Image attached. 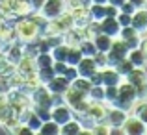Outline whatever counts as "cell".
I'll use <instances>...</instances> for the list:
<instances>
[{
	"label": "cell",
	"instance_id": "obj_1",
	"mask_svg": "<svg viewBox=\"0 0 147 135\" xmlns=\"http://www.w3.org/2000/svg\"><path fill=\"white\" fill-rule=\"evenodd\" d=\"M41 32H43V28L36 21H32L30 15L28 17H19L13 22V33L19 43H32V41L41 37Z\"/></svg>",
	"mask_w": 147,
	"mask_h": 135
},
{
	"label": "cell",
	"instance_id": "obj_2",
	"mask_svg": "<svg viewBox=\"0 0 147 135\" xmlns=\"http://www.w3.org/2000/svg\"><path fill=\"white\" fill-rule=\"evenodd\" d=\"M136 100H138L136 87L123 78L121 82H119V85H117V98H115V102L110 104V106L121 107V109H125V111H129V113H130V109H132V106H134Z\"/></svg>",
	"mask_w": 147,
	"mask_h": 135
},
{
	"label": "cell",
	"instance_id": "obj_3",
	"mask_svg": "<svg viewBox=\"0 0 147 135\" xmlns=\"http://www.w3.org/2000/svg\"><path fill=\"white\" fill-rule=\"evenodd\" d=\"M65 9H67L65 0H45V4L41 6V9H39V13L43 15L47 21H50V19L60 17Z\"/></svg>",
	"mask_w": 147,
	"mask_h": 135
},
{
	"label": "cell",
	"instance_id": "obj_4",
	"mask_svg": "<svg viewBox=\"0 0 147 135\" xmlns=\"http://www.w3.org/2000/svg\"><path fill=\"white\" fill-rule=\"evenodd\" d=\"M123 133L125 135H145L147 133V128H145V122L140 120V118L136 117V115L129 113V117L125 118V122H123Z\"/></svg>",
	"mask_w": 147,
	"mask_h": 135
},
{
	"label": "cell",
	"instance_id": "obj_5",
	"mask_svg": "<svg viewBox=\"0 0 147 135\" xmlns=\"http://www.w3.org/2000/svg\"><path fill=\"white\" fill-rule=\"evenodd\" d=\"M50 98H52V92L47 89V85H39L30 92V100H32L34 107H52Z\"/></svg>",
	"mask_w": 147,
	"mask_h": 135
},
{
	"label": "cell",
	"instance_id": "obj_6",
	"mask_svg": "<svg viewBox=\"0 0 147 135\" xmlns=\"http://www.w3.org/2000/svg\"><path fill=\"white\" fill-rule=\"evenodd\" d=\"M75 117V113H73V109H71V106L69 104H58V106H54V107H50V118H52L56 124H60V126H63L65 122H69L71 118Z\"/></svg>",
	"mask_w": 147,
	"mask_h": 135
},
{
	"label": "cell",
	"instance_id": "obj_7",
	"mask_svg": "<svg viewBox=\"0 0 147 135\" xmlns=\"http://www.w3.org/2000/svg\"><path fill=\"white\" fill-rule=\"evenodd\" d=\"M119 39L125 41V45L129 48H138L142 43V33L136 28H132V26H123L119 30Z\"/></svg>",
	"mask_w": 147,
	"mask_h": 135
},
{
	"label": "cell",
	"instance_id": "obj_8",
	"mask_svg": "<svg viewBox=\"0 0 147 135\" xmlns=\"http://www.w3.org/2000/svg\"><path fill=\"white\" fill-rule=\"evenodd\" d=\"M99 76H100V83H102L104 87H110V85H119V82L123 80V76L119 74V72L115 70V68L112 67V65L99 68Z\"/></svg>",
	"mask_w": 147,
	"mask_h": 135
},
{
	"label": "cell",
	"instance_id": "obj_9",
	"mask_svg": "<svg viewBox=\"0 0 147 135\" xmlns=\"http://www.w3.org/2000/svg\"><path fill=\"white\" fill-rule=\"evenodd\" d=\"M129 46L125 45V41L119 39V37H115L114 41H112V46L110 50H108V57H110V65L115 63L117 59H123V57H127V54H129Z\"/></svg>",
	"mask_w": 147,
	"mask_h": 135
},
{
	"label": "cell",
	"instance_id": "obj_10",
	"mask_svg": "<svg viewBox=\"0 0 147 135\" xmlns=\"http://www.w3.org/2000/svg\"><path fill=\"white\" fill-rule=\"evenodd\" d=\"M119 30H121V26H119L115 17H104L99 21V32L100 33H106V35L115 39V37H119Z\"/></svg>",
	"mask_w": 147,
	"mask_h": 135
},
{
	"label": "cell",
	"instance_id": "obj_11",
	"mask_svg": "<svg viewBox=\"0 0 147 135\" xmlns=\"http://www.w3.org/2000/svg\"><path fill=\"white\" fill-rule=\"evenodd\" d=\"M127 117H129V111L121 109V107H115V106H110V107H108L106 117H104V120H106L110 126H117V128H121Z\"/></svg>",
	"mask_w": 147,
	"mask_h": 135
},
{
	"label": "cell",
	"instance_id": "obj_12",
	"mask_svg": "<svg viewBox=\"0 0 147 135\" xmlns=\"http://www.w3.org/2000/svg\"><path fill=\"white\" fill-rule=\"evenodd\" d=\"M108 107H110V106H108L106 102H93V100H91L90 106H88L86 115H88L90 118H93L95 122H99V120H102V118L106 117Z\"/></svg>",
	"mask_w": 147,
	"mask_h": 135
},
{
	"label": "cell",
	"instance_id": "obj_13",
	"mask_svg": "<svg viewBox=\"0 0 147 135\" xmlns=\"http://www.w3.org/2000/svg\"><path fill=\"white\" fill-rule=\"evenodd\" d=\"M76 68H78V76H84V78H90V76H93L95 72L99 70L95 59H93V57H90V56H84L82 59L78 61Z\"/></svg>",
	"mask_w": 147,
	"mask_h": 135
},
{
	"label": "cell",
	"instance_id": "obj_14",
	"mask_svg": "<svg viewBox=\"0 0 147 135\" xmlns=\"http://www.w3.org/2000/svg\"><path fill=\"white\" fill-rule=\"evenodd\" d=\"M127 82H130L134 87H140L147 83V68L145 67H132V70L125 76Z\"/></svg>",
	"mask_w": 147,
	"mask_h": 135
},
{
	"label": "cell",
	"instance_id": "obj_15",
	"mask_svg": "<svg viewBox=\"0 0 147 135\" xmlns=\"http://www.w3.org/2000/svg\"><path fill=\"white\" fill-rule=\"evenodd\" d=\"M130 26L136 28L138 32H147V7H136L134 9Z\"/></svg>",
	"mask_w": 147,
	"mask_h": 135
},
{
	"label": "cell",
	"instance_id": "obj_16",
	"mask_svg": "<svg viewBox=\"0 0 147 135\" xmlns=\"http://www.w3.org/2000/svg\"><path fill=\"white\" fill-rule=\"evenodd\" d=\"M69 87H71V82L65 80V76H54V78L47 83V89L50 92H58V94H63Z\"/></svg>",
	"mask_w": 147,
	"mask_h": 135
},
{
	"label": "cell",
	"instance_id": "obj_17",
	"mask_svg": "<svg viewBox=\"0 0 147 135\" xmlns=\"http://www.w3.org/2000/svg\"><path fill=\"white\" fill-rule=\"evenodd\" d=\"M127 59L134 65V67H147V54L138 46V48H130L127 54Z\"/></svg>",
	"mask_w": 147,
	"mask_h": 135
},
{
	"label": "cell",
	"instance_id": "obj_18",
	"mask_svg": "<svg viewBox=\"0 0 147 135\" xmlns=\"http://www.w3.org/2000/svg\"><path fill=\"white\" fill-rule=\"evenodd\" d=\"M60 133L61 135H78V133H82V122H80V118L75 115L69 122H65L63 126H60Z\"/></svg>",
	"mask_w": 147,
	"mask_h": 135
},
{
	"label": "cell",
	"instance_id": "obj_19",
	"mask_svg": "<svg viewBox=\"0 0 147 135\" xmlns=\"http://www.w3.org/2000/svg\"><path fill=\"white\" fill-rule=\"evenodd\" d=\"M112 41H114V37L106 35V33H95L93 35V43L97 46V52H108L112 46Z\"/></svg>",
	"mask_w": 147,
	"mask_h": 135
},
{
	"label": "cell",
	"instance_id": "obj_20",
	"mask_svg": "<svg viewBox=\"0 0 147 135\" xmlns=\"http://www.w3.org/2000/svg\"><path fill=\"white\" fill-rule=\"evenodd\" d=\"M58 133H60V124H56L52 118L43 120L39 130H37V135H58Z\"/></svg>",
	"mask_w": 147,
	"mask_h": 135
},
{
	"label": "cell",
	"instance_id": "obj_21",
	"mask_svg": "<svg viewBox=\"0 0 147 135\" xmlns=\"http://www.w3.org/2000/svg\"><path fill=\"white\" fill-rule=\"evenodd\" d=\"M67 52H69V45L60 43L50 50V56H52L54 61H65V63H67Z\"/></svg>",
	"mask_w": 147,
	"mask_h": 135
},
{
	"label": "cell",
	"instance_id": "obj_22",
	"mask_svg": "<svg viewBox=\"0 0 147 135\" xmlns=\"http://www.w3.org/2000/svg\"><path fill=\"white\" fill-rule=\"evenodd\" d=\"M130 113L136 115L140 120H144L147 124V100H136L132 106V109H130Z\"/></svg>",
	"mask_w": 147,
	"mask_h": 135
},
{
	"label": "cell",
	"instance_id": "obj_23",
	"mask_svg": "<svg viewBox=\"0 0 147 135\" xmlns=\"http://www.w3.org/2000/svg\"><path fill=\"white\" fill-rule=\"evenodd\" d=\"M78 48H80V52H82V56L93 57L95 54H97V46H95L93 39H82V41L78 43Z\"/></svg>",
	"mask_w": 147,
	"mask_h": 135
},
{
	"label": "cell",
	"instance_id": "obj_24",
	"mask_svg": "<svg viewBox=\"0 0 147 135\" xmlns=\"http://www.w3.org/2000/svg\"><path fill=\"white\" fill-rule=\"evenodd\" d=\"M90 15H91V21L99 22L100 19L106 17V4H91L90 6Z\"/></svg>",
	"mask_w": 147,
	"mask_h": 135
},
{
	"label": "cell",
	"instance_id": "obj_25",
	"mask_svg": "<svg viewBox=\"0 0 147 135\" xmlns=\"http://www.w3.org/2000/svg\"><path fill=\"white\" fill-rule=\"evenodd\" d=\"M112 67H114L115 70H117L119 74H121L123 78H125V76L129 74L130 70H132V67H134V65L130 63V61L127 59V57H123V59H117V61H115V63H112Z\"/></svg>",
	"mask_w": 147,
	"mask_h": 135
},
{
	"label": "cell",
	"instance_id": "obj_26",
	"mask_svg": "<svg viewBox=\"0 0 147 135\" xmlns=\"http://www.w3.org/2000/svg\"><path fill=\"white\" fill-rule=\"evenodd\" d=\"M34 61H36V67H37V68H41V67H50V65L54 63L50 52H37L36 57H34Z\"/></svg>",
	"mask_w": 147,
	"mask_h": 135
},
{
	"label": "cell",
	"instance_id": "obj_27",
	"mask_svg": "<svg viewBox=\"0 0 147 135\" xmlns=\"http://www.w3.org/2000/svg\"><path fill=\"white\" fill-rule=\"evenodd\" d=\"M36 74H37V78H39V82L43 83V85H47L50 80L56 76V74H54V70H52V65H50V67H41V68H37Z\"/></svg>",
	"mask_w": 147,
	"mask_h": 135
},
{
	"label": "cell",
	"instance_id": "obj_28",
	"mask_svg": "<svg viewBox=\"0 0 147 135\" xmlns=\"http://www.w3.org/2000/svg\"><path fill=\"white\" fill-rule=\"evenodd\" d=\"M88 98L93 102H104V85H91L88 91Z\"/></svg>",
	"mask_w": 147,
	"mask_h": 135
},
{
	"label": "cell",
	"instance_id": "obj_29",
	"mask_svg": "<svg viewBox=\"0 0 147 135\" xmlns=\"http://www.w3.org/2000/svg\"><path fill=\"white\" fill-rule=\"evenodd\" d=\"M82 52H80L78 46H69L67 52V65H78V61L82 59Z\"/></svg>",
	"mask_w": 147,
	"mask_h": 135
},
{
	"label": "cell",
	"instance_id": "obj_30",
	"mask_svg": "<svg viewBox=\"0 0 147 135\" xmlns=\"http://www.w3.org/2000/svg\"><path fill=\"white\" fill-rule=\"evenodd\" d=\"M91 0H65V6L67 9H76V7H90L91 6Z\"/></svg>",
	"mask_w": 147,
	"mask_h": 135
},
{
	"label": "cell",
	"instance_id": "obj_31",
	"mask_svg": "<svg viewBox=\"0 0 147 135\" xmlns=\"http://www.w3.org/2000/svg\"><path fill=\"white\" fill-rule=\"evenodd\" d=\"M93 59H95V63H97V67H99V68L108 67V65H110V57H108V52H97V54L93 56Z\"/></svg>",
	"mask_w": 147,
	"mask_h": 135
},
{
	"label": "cell",
	"instance_id": "obj_32",
	"mask_svg": "<svg viewBox=\"0 0 147 135\" xmlns=\"http://www.w3.org/2000/svg\"><path fill=\"white\" fill-rule=\"evenodd\" d=\"M63 76H65V80H69V82H73V80L78 78V68H76V65H67Z\"/></svg>",
	"mask_w": 147,
	"mask_h": 135
},
{
	"label": "cell",
	"instance_id": "obj_33",
	"mask_svg": "<svg viewBox=\"0 0 147 135\" xmlns=\"http://www.w3.org/2000/svg\"><path fill=\"white\" fill-rule=\"evenodd\" d=\"M65 68H67V63H65V61H54L52 63V70H54L56 76H63Z\"/></svg>",
	"mask_w": 147,
	"mask_h": 135
},
{
	"label": "cell",
	"instance_id": "obj_34",
	"mask_svg": "<svg viewBox=\"0 0 147 135\" xmlns=\"http://www.w3.org/2000/svg\"><path fill=\"white\" fill-rule=\"evenodd\" d=\"M117 22H119V26H130V21H132V15H129V13H121V11H119L117 13Z\"/></svg>",
	"mask_w": 147,
	"mask_h": 135
},
{
	"label": "cell",
	"instance_id": "obj_35",
	"mask_svg": "<svg viewBox=\"0 0 147 135\" xmlns=\"http://www.w3.org/2000/svg\"><path fill=\"white\" fill-rule=\"evenodd\" d=\"M134 9H136V6H132L129 0H125V2L119 6V11H121V13H129V15H132V13H134Z\"/></svg>",
	"mask_w": 147,
	"mask_h": 135
},
{
	"label": "cell",
	"instance_id": "obj_36",
	"mask_svg": "<svg viewBox=\"0 0 147 135\" xmlns=\"http://www.w3.org/2000/svg\"><path fill=\"white\" fill-rule=\"evenodd\" d=\"M28 4L32 6V9H34V11H39V9H41V6L45 4V0H28Z\"/></svg>",
	"mask_w": 147,
	"mask_h": 135
},
{
	"label": "cell",
	"instance_id": "obj_37",
	"mask_svg": "<svg viewBox=\"0 0 147 135\" xmlns=\"http://www.w3.org/2000/svg\"><path fill=\"white\" fill-rule=\"evenodd\" d=\"M129 2L136 7H147V0H129Z\"/></svg>",
	"mask_w": 147,
	"mask_h": 135
},
{
	"label": "cell",
	"instance_id": "obj_38",
	"mask_svg": "<svg viewBox=\"0 0 147 135\" xmlns=\"http://www.w3.org/2000/svg\"><path fill=\"white\" fill-rule=\"evenodd\" d=\"M140 48L144 50V52L147 54V37H144V39H142V43H140Z\"/></svg>",
	"mask_w": 147,
	"mask_h": 135
},
{
	"label": "cell",
	"instance_id": "obj_39",
	"mask_svg": "<svg viewBox=\"0 0 147 135\" xmlns=\"http://www.w3.org/2000/svg\"><path fill=\"white\" fill-rule=\"evenodd\" d=\"M123 2H125V0H108V4H112V6H117V7L121 6Z\"/></svg>",
	"mask_w": 147,
	"mask_h": 135
},
{
	"label": "cell",
	"instance_id": "obj_40",
	"mask_svg": "<svg viewBox=\"0 0 147 135\" xmlns=\"http://www.w3.org/2000/svg\"><path fill=\"white\" fill-rule=\"evenodd\" d=\"M93 4H108V0H91Z\"/></svg>",
	"mask_w": 147,
	"mask_h": 135
},
{
	"label": "cell",
	"instance_id": "obj_41",
	"mask_svg": "<svg viewBox=\"0 0 147 135\" xmlns=\"http://www.w3.org/2000/svg\"><path fill=\"white\" fill-rule=\"evenodd\" d=\"M0 128H2V120H0Z\"/></svg>",
	"mask_w": 147,
	"mask_h": 135
},
{
	"label": "cell",
	"instance_id": "obj_42",
	"mask_svg": "<svg viewBox=\"0 0 147 135\" xmlns=\"http://www.w3.org/2000/svg\"><path fill=\"white\" fill-rule=\"evenodd\" d=\"M145 128H147V124H145Z\"/></svg>",
	"mask_w": 147,
	"mask_h": 135
}]
</instances>
